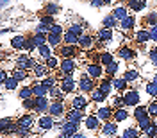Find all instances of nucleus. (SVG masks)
<instances>
[{"label":"nucleus","mask_w":157,"mask_h":138,"mask_svg":"<svg viewBox=\"0 0 157 138\" xmlns=\"http://www.w3.org/2000/svg\"><path fill=\"white\" fill-rule=\"evenodd\" d=\"M86 74H88L89 77H93V79H100L104 74H105V70L102 68L100 63H88V67H86Z\"/></svg>","instance_id":"nucleus-1"},{"label":"nucleus","mask_w":157,"mask_h":138,"mask_svg":"<svg viewBox=\"0 0 157 138\" xmlns=\"http://www.w3.org/2000/svg\"><path fill=\"white\" fill-rule=\"evenodd\" d=\"M139 93H137V90H127V91H123V102H125V106H137L139 104Z\"/></svg>","instance_id":"nucleus-2"},{"label":"nucleus","mask_w":157,"mask_h":138,"mask_svg":"<svg viewBox=\"0 0 157 138\" xmlns=\"http://www.w3.org/2000/svg\"><path fill=\"white\" fill-rule=\"evenodd\" d=\"M78 88L82 90L84 93H91V91L95 90L93 77H89L88 74H86V75H82V77H80V81H78Z\"/></svg>","instance_id":"nucleus-3"},{"label":"nucleus","mask_w":157,"mask_h":138,"mask_svg":"<svg viewBox=\"0 0 157 138\" xmlns=\"http://www.w3.org/2000/svg\"><path fill=\"white\" fill-rule=\"evenodd\" d=\"M48 113L52 115L54 118H61L64 115V104H63V100H56V102H52L48 108Z\"/></svg>","instance_id":"nucleus-4"},{"label":"nucleus","mask_w":157,"mask_h":138,"mask_svg":"<svg viewBox=\"0 0 157 138\" xmlns=\"http://www.w3.org/2000/svg\"><path fill=\"white\" fill-rule=\"evenodd\" d=\"M77 47L75 45H63L59 49V56H63V59H73L77 56Z\"/></svg>","instance_id":"nucleus-5"},{"label":"nucleus","mask_w":157,"mask_h":138,"mask_svg":"<svg viewBox=\"0 0 157 138\" xmlns=\"http://www.w3.org/2000/svg\"><path fill=\"white\" fill-rule=\"evenodd\" d=\"M61 133H64V135H68V136H73V135L78 133V124L70 122V120H64L63 126H61Z\"/></svg>","instance_id":"nucleus-6"},{"label":"nucleus","mask_w":157,"mask_h":138,"mask_svg":"<svg viewBox=\"0 0 157 138\" xmlns=\"http://www.w3.org/2000/svg\"><path fill=\"white\" fill-rule=\"evenodd\" d=\"M38 126H39V131H50V129L54 128V117H52V115H43V117H39Z\"/></svg>","instance_id":"nucleus-7"},{"label":"nucleus","mask_w":157,"mask_h":138,"mask_svg":"<svg viewBox=\"0 0 157 138\" xmlns=\"http://www.w3.org/2000/svg\"><path fill=\"white\" fill-rule=\"evenodd\" d=\"M59 68H61V74L63 75H71L75 72V61L73 59H63Z\"/></svg>","instance_id":"nucleus-8"},{"label":"nucleus","mask_w":157,"mask_h":138,"mask_svg":"<svg viewBox=\"0 0 157 138\" xmlns=\"http://www.w3.org/2000/svg\"><path fill=\"white\" fill-rule=\"evenodd\" d=\"M66 120H70V122H75V124H80V122L84 120V113H82V109L71 108L68 113H66Z\"/></svg>","instance_id":"nucleus-9"},{"label":"nucleus","mask_w":157,"mask_h":138,"mask_svg":"<svg viewBox=\"0 0 157 138\" xmlns=\"http://www.w3.org/2000/svg\"><path fill=\"white\" fill-rule=\"evenodd\" d=\"M118 56L121 59H125V61H134L137 56V52L134 49H130V47H121V49L118 50Z\"/></svg>","instance_id":"nucleus-10"},{"label":"nucleus","mask_w":157,"mask_h":138,"mask_svg":"<svg viewBox=\"0 0 157 138\" xmlns=\"http://www.w3.org/2000/svg\"><path fill=\"white\" fill-rule=\"evenodd\" d=\"M116 131H118L116 122H111V120L104 122V126H102V135H105V136H114Z\"/></svg>","instance_id":"nucleus-11"},{"label":"nucleus","mask_w":157,"mask_h":138,"mask_svg":"<svg viewBox=\"0 0 157 138\" xmlns=\"http://www.w3.org/2000/svg\"><path fill=\"white\" fill-rule=\"evenodd\" d=\"M100 118L97 117V115H88V117L84 118V126L88 129H91V131H95V129H98L100 128Z\"/></svg>","instance_id":"nucleus-12"},{"label":"nucleus","mask_w":157,"mask_h":138,"mask_svg":"<svg viewBox=\"0 0 157 138\" xmlns=\"http://www.w3.org/2000/svg\"><path fill=\"white\" fill-rule=\"evenodd\" d=\"M61 90L64 93H70V91L75 90V81L71 79V75H64L63 77V81H61Z\"/></svg>","instance_id":"nucleus-13"},{"label":"nucleus","mask_w":157,"mask_h":138,"mask_svg":"<svg viewBox=\"0 0 157 138\" xmlns=\"http://www.w3.org/2000/svg\"><path fill=\"white\" fill-rule=\"evenodd\" d=\"M48 72H50V68L47 67V65H41V63H38V65L32 68L34 77H38V79H45L47 75H48Z\"/></svg>","instance_id":"nucleus-14"},{"label":"nucleus","mask_w":157,"mask_h":138,"mask_svg":"<svg viewBox=\"0 0 157 138\" xmlns=\"http://www.w3.org/2000/svg\"><path fill=\"white\" fill-rule=\"evenodd\" d=\"M93 45H95V39L91 38L89 34H84V36L78 38V47H80L82 50H89Z\"/></svg>","instance_id":"nucleus-15"},{"label":"nucleus","mask_w":157,"mask_h":138,"mask_svg":"<svg viewBox=\"0 0 157 138\" xmlns=\"http://www.w3.org/2000/svg\"><path fill=\"white\" fill-rule=\"evenodd\" d=\"M113 113H114V111H113V108H107V106H105V108H100V109H97V111H95V115H97L102 122H107L109 118L113 117Z\"/></svg>","instance_id":"nucleus-16"},{"label":"nucleus","mask_w":157,"mask_h":138,"mask_svg":"<svg viewBox=\"0 0 157 138\" xmlns=\"http://www.w3.org/2000/svg\"><path fill=\"white\" fill-rule=\"evenodd\" d=\"M88 106V99L84 97V95H77V97L71 99V108L75 109H82L84 111V108Z\"/></svg>","instance_id":"nucleus-17"},{"label":"nucleus","mask_w":157,"mask_h":138,"mask_svg":"<svg viewBox=\"0 0 157 138\" xmlns=\"http://www.w3.org/2000/svg\"><path fill=\"white\" fill-rule=\"evenodd\" d=\"M152 124H154V118L152 117H145V118H141V120H137V128L143 133H147L148 129L152 128Z\"/></svg>","instance_id":"nucleus-18"},{"label":"nucleus","mask_w":157,"mask_h":138,"mask_svg":"<svg viewBox=\"0 0 157 138\" xmlns=\"http://www.w3.org/2000/svg\"><path fill=\"white\" fill-rule=\"evenodd\" d=\"M50 104H48V99L45 97H36V109L34 111H38V113H43L45 109H48Z\"/></svg>","instance_id":"nucleus-19"},{"label":"nucleus","mask_w":157,"mask_h":138,"mask_svg":"<svg viewBox=\"0 0 157 138\" xmlns=\"http://www.w3.org/2000/svg\"><path fill=\"white\" fill-rule=\"evenodd\" d=\"M113 14L116 16V20H125L128 18L130 14H128V7H125V6H120V7H116V9L113 11Z\"/></svg>","instance_id":"nucleus-20"},{"label":"nucleus","mask_w":157,"mask_h":138,"mask_svg":"<svg viewBox=\"0 0 157 138\" xmlns=\"http://www.w3.org/2000/svg\"><path fill=\"white\" fill-rule=\"evenodd\" d=\"M145 117H150L148 115V106H139L137 104L136 109H134V118L136 120H141V118H145Z\"/></svg>","instance_id":"nucleus-21"},{"label":"nucleus","mask_w":157,"mask_h":138,"mask_svg":"<svg viewBox=\"0 0 157 138\" xmlns=\"http://www.w3.org/2000/svg\"><path fill=\"white\" fill-rule=\"evenodd\" d=\"M113 36H114V34H113V29H105V27H104V29L98 30V39L104 41V43H105V41H111Z\"/></svg>","instance_id":"nucleus-22"},{"label":"nucleus","mask_w":157,"mask_h":138,"mask_svg":"<svg viewBox=\"0 0 157 138\" xmlns=\"http://www.w3.org/2000/svg\"><path fill=\"white\" fill-rule=\"evenodd\" d=\"M150 30L147 29H141V30H137L136 32V41L137 43H147V41H150Z\"/></svg>","instance_id":"nucleus-23"},{"label":"nucleus","mask_w":157,"mask_h":138,"mask_svg":"<svg viewBox=\"0 0 157 138\" xmlns=\"http://www.w3.org/2000/svg\"><path fill=\"white\" fill-rule=\"evenodd\" d=\"M134 25H136V18H134V16H128V18L121 20V23H120L121 30H132Z\"/></svg>","instance_id":"nucleus-24"},{"label":"nucleus","mask_w":157,"mask_h":138,"mask_svg":"<svg viewBox=\"0 0 157 138\" xmlns=\"http://www.w3.org/2000/svg\"><path fill=\"white\" fill-rule=\"evenodd\" d=\"M113 117H114V122H123V120H127L128 111L125 108H118L116 111L113 113Z\"/></svg>","instance_id":"nucleus-25"},{"label":"nucleus","mask_w":157,"mask_h":138,"mask_svg":"<svg viewBox=\"0 0 157 138\" xmlns=\"http://www.w3.org/2000/svg\"><path fill=\"white\" fill-rule=\"evenodd\" d=\"M98 90H102L105 95H109L113 91V79H104L100 84H98Z\"/></svg>","instance_id":"nucleus-26"},{"label":"nucleus","mask_w":157,"mask_h":138,"mask_svg":"<svg viewBox=\"0 0 157 138\" xmlns=\"http://www.w3.org/2000/svg\"><path fill=\"white\" fill-rule=\"evenodd\" d=\"M128 2V9L132 11H141L147 6V0H127Z\"/></svg>","instance_id":"nucleus-27"},{"label":"nucleus","mask_w":157,"mask_h":138,"mask_svg":"<svg viewBox=\"0 0 157 138\" xmlns=\"http://www.w3.org/2000/svg\"><path fill=\"white\" fill-rule=\"evenodd\" d=\"M63 41H64V45H78V36L73 34V32H70V30H66Z\"/></svg>","instance_id":"nucleus-28"},{"label":"nucleus","mask_w":157,"mask_h":138,"mask_svg":"<svg viewBox=\"0 0 157 138\" xmlns=\"http://www.w3.org/2000/svg\"><path fill=\"white\" fill-rule=\"evenodd\" d=\"M25 39L27 38H23V36H14V38L11 39V47L13 49H25Z\"/></svg>","instance_id":"nucleus-29"},{"label":"nucleus","mask_w":157,"mask_h":138,"mask_svg":"<svg viewBox=\"0 0 157 138\" xmlns=\"http://www.w3.org/2000/svg\"><path fill=\"white\" fill-rule=\"evenodd\" d=\"M32 91H34V97H45L50 90L45 88V86L39 83V84H34V86H32Z\"/></svg>","instance_id":"nucleus-30"},{"label":"nucleus","mask_w":157,"mask_h":138,"mask_svg":"<svg viewBox=\"0 0 157 138\" xmlns=\"http://www.w3.org/2000/svg\"><path fill=\"white\" fill-rule=\"evenodd\" d=\"M113 86L120 91H127V86H128V81L127 79H113Z\"/></svg>","instance_id":"nucleus-31"},{"label":"nucleus","mask_w":157,"mask_h":138,"mask_svg":"<svg viewBox=\"0 0 157 138\" xmlns=\"http://www.w3.org/2000/svg\"><path fill=\"white\" fill-rule=\"evenodd\" d=\"M105 97H107V95H105L102 90L95 88L93 91H91V100H93V102H104V100H105Z\"/></svg>","instance_id":"nucleus-32"},{"label":"nucleus","mask_w":157,"mask_h":138,"mask_svg":"<svg viewBox=\"0 0 157 138\" xmlns=\"http://www.w3.org/2000/svg\"><path fill=\"white\" fill-rule=\"evenodd\" d=\"M16 124H18V126H21V128H30V126H32V115H30V113H27V115L20 117Z\"/></svg>","instance_id":"nucleus-33"},{"label":"nucleus","mask_w":157,"mask_h":138,"mask_svg":"<svg viewBox=\"0 0 157 138\" xmlns=\"http://www.w3.org/2000/svg\"><path fill=\"white\" fill-rule=\"evenodd\" d=\"M137 77H139V72H137L136 68H128V70H125V74H123V79H127L128 83L136 81Z\"/></svg>","instance_id":"nucleus-34"},{"label":"nucleus","mask_w":157,"mask_h":138,"mask_svg":"<svg viewBox=\"0 0 157 138\" xmlns=\"http://www.w3.org/2000/svg\"><path fill=\"white\" fill-rule=\"evenodd\" d=\"M32 39H34L36 47H41V45H47V43H48L47 34H34V36H32Z\"/></svg>","instance_id":"nucleus-35"},{"label":"nucleus","mask_w":157,"mask_h":138,"mask_svg":"<svg viewBox=\"0 0 157 138\" xmlns=\"http://www.w3.org/2000/svg\"><path fill=\"white\" fill-rule=\"evenodd\" d=\"M121 138H139V129L136 128H127L123 131V136Z\"/></svg>","instance_id":"nucleus-36"},{"label":"nucleus","mask_w":157,"mask_h":138,"mask_svg":"<svg viewBox=\"0 0 157 138\" xmlns=\"http://www.w3.org/2000/svg\"><path fill=\"white\" fill-rule=\"evenodd\" d=\"M114 25H116V16L114 14H109V16L104 18V27L105 29H113Z\"/></svg>","instance_id":"nucleus-37"},{"label":"nucleus","mask_w":157,"mask_h":138,"mask_svg":"<svg viewBox=\"0 0 157 138\" xmlns=\"http://www.w3.org/2000/svg\"><path fill=\"white\" fill-rule=\"evenodd\" d=\"M113 61H114V59H113V54H109V52H102V54H100V65H105V67H107Z\"/></svg>","instance_id":"nucleus-38"},{"label":"nucleus","mask_w":157,"mask_h":138,"mask_svg":"<svg viewBox=\"0 0 157 138\" xmlns=\"http://www.w3.org/2000/svg\"><path fill=\"white\" fill-rule=\"evenodd\" d=\"M30 97H34V91H32V88L25 86V88L20 90V99H21V100H25V99H30Z\"/></svg>","instance_id":"nucleus-39"},{"label":"nucleus","mask_w":157,"mask_h":138,"mask_svg":"<svg viewBox=\"0 0 157 138\" xmlns=\"http://www.w3.org/2000/svg\"><path fill=\"white\" fill-rule=\"evenodd\" d=\"M47 38H48V43L52 45V47H59V43H61V36H59V34H52V32H48Z\"/></svg>","instance_id":"nucleus-40"},{"label":"nucleus","mask_w":157,"mask_h":138,"mask_svg":"<svg viewBox=\"0 0 157 138\" xmlns=\"http://www.w3.org/2000/svg\"><path fill=\"white\" fill-rule=\"evenodd\" d=\"M16 86H18V79L13 77V75H11L6 83H4V88H6V90H14Z\"/></svg>","instance_id":"nucleus-41"},{"label":"nucleus","mask_w":157,"mask_h":138,"mask_svg":"<svg viewBox=\"0 0 157 138\" xmlns=\"http://www.w3.org/2000/svg\"><path fill=\"white\" fill-rule=\"evenodd\" d=\"M38 52H39V56H41V58H45V59H48L50 56H52L48 45H41V47H38Z\"/></svg>","instance_id":"nucleus-42"},{"label":"nucleus","mask_w":157,"mask_h":138,"mask_svg":"<svg viewBox=\"0 0 157 138\" xmlns=\"http://www.w3.org/2000/svg\"><path fill=\"white\" fill-rule=\"evenodd\" d=\"M45 65H47L50 70H54V68H57V67H61L59 59H57V58H54V56H50V58L47 59V63H45Z\"/></svg>","instance_id":"nucleus-43"},{"label":"nucleus","mask_w":157,"mask_h":138,"mask_svg":"<svg viewBox=\"0 0 157 138\" xmlns=\"http://www.w3.org/2000/svg\"><path fill=\"white\" fill-rule=\"evenodd\" d=\"M116 72H118V63H116V61H113L111 65H107V67H105V74H107L109 77H113Z\"/></svg>","instance_id":"nucleus-44"},{"label":"nucleus","mask_w":157,"mask_h":138,"mask_svg":"<svg viewBox=\"0 0 157 138\" xmlns=\"http://www.w3.org/2000/svg\"><path fill=\"white\" fill-rule=\"evenodd\" d=\"M147 93L150 97H157V84L152 81V83H147Z\"/></svg>","instance_id":"nucleus-45"},{"label":"nucleus","mask_w":157,"mask_h":138,"mask_svg":"<svg viewBox=\"0 0 157 138\" xmlns=\"http://www.w3.org/2000/svg\"><path fill=\"white\" fill-rule=\"evenodd\" d=\"M70 32H73V34H77L78 38L80 36H84V27H80V25H77V23H73V25H70Z\"/></svg>","instance_id":"nucleus-46"},{"label":"nucleus","mask_w":157,"mask_h":138,"mask_svg":"<svg viewBox=\"0 0 157 138\" xmlns=\"http://www.w3.org/2000/svg\"><path fill=\"white\" fill-rule=\"evenodd\" d=\"M148 115L152 118H157V100H152L148 104Z\"/></svg>","instance_id":"nucleus-47"},{"label":"nucleus","mask_w":157,"mask_h":138,"mask_svg":"<svg viewBox=\"0 0 157 138\" xmlns=\"http://www.w3.org/2000/svg\"><path fill=\"white\" fill-rule=\"evenodd\" d=\"M23 108L25 109H36V97H30L23 100Z\"/></svg>","instance_id":"nucleus-48"},{"label":"nucleus","mask_w":157,"mask_h":138,"mask_svg":"<svg viewBox=\"0 0 157 138\" xmlns=\"http://www.w3.org/2000/svg\"><path fill=\"white\" fill-rule=\"evenodd\" d=\"M57 11H59V7L56 6V4H48V6L45 7V11H43V13H45V14H48V16H54Z\"/></svg>","instance_id":"nucleus-49"},{"label":"nucleus","mask_w":157,"mask_h":138,"mask_svg":"<svg viewBox=\"0 0 157 138\" xmlns=\"http://www.w3.org/2000/svg\"><path fill=\"white\" fill-rule=\"evenodd\" d=\"M13 77H16L18 81H23V79H27V72H25V70L16 68L14 72H13Z\"/></svg>","instance_id":"nucleus-50"},{"label":"nucleus","mask_w":157,"mask_h":138,"mask_svg":"<svg viewBox=\"0 0 157 138\" xmlns=\"http://www.w3.org/2000/svg\"><path fill=\"white\" fill-rule=\"evenodd\" d=\"M148 138H157V124H155V120H154V124H152V128L148 129L147 133H145Z\"/></svg>","instance_id":"nucleus-51"},{"label":"nucleus","mask_w":157,"mask_h":138,"mask_svg":"<svg viewBox=\"0 0 157 138\" xmlns=\"http://www.w3.org/2000/svg\"><path fill=\"white\" fill-rule=\"evenodd\" d=\"M145 22H147L148 25H152V27H154V25L157 23V13H155V11H154V13H150V14L147 16V20H145Z\"/></svg>","instance_id":"nucleus-52"},{"label":"nucleus","mask_w":157,"mask_h":138,"mask_svg":"<svg viewBox=\"0 0 157 138\" xmlns=\"http://www.w3.org/2000/svg\"><path fill=\"white\" fill-rule=\"evenodd\" d=\"M41 84H43V86H45V88H54V86H56V79L54 77H48V79H43V81H41Z\"/></svg>","instance_id":"nucleus-53"},{"label":"nucleus","mask_w":157,"mask_h":138,"mask_svg":"<svg viewBox=\"0 0 157 138\" xmlns=\"http://www.w3.org/2000/svg\"><path fill=\"white\" fill-rule=\"evenodd\" d=\"M39 23H45V25H54V18L48 16V14H45V16H41V22Z\"/></svg>","instance_id":"nucleus-54"},{"label":"nucleus","mask_w":157,"mask_h":138,"mask_svg":"<svg viewBox=\"0 0 157 138\" xmlns=\"http://www.w3.org/2000/svg\"><path fill=\"white\" fill-rule=\"evenodd\" d=\"M148 58H150V61H152L154 65H157V49L150 50V52H148Z\"/></svg>","instance_id":"nucleus-55"},{"label":"nucleus","mask_w":157,"mask_h":138,"mask_svg":"<svg viewBox=\"0 0 157 138\" xmlns=\"http://www.w3.org/2000/svg\"><path fill=\"white\" fill-rule=\"evenodd\" d=\"M50 32H52V34H59V36H61V32H63V27L54 23V25H50Z\"/></svg>","instance_id":"nucleus-56"},{"label":"nucleus","mask_w":157,"mask_h":138,"mask_svg":"<svg viewBox=\"0 0 157 138\" xmlns=\"http://www.w3.org/2000/svg\"><path fill=\"white\" fill-rule=\"evenodd\" d=\"M150 38L155 39V41H157V25H154V27L150 29Z\"/></svg>","instance_id":"nucleus-57"},{"label":"nucleus","mask_w":157,"mask_h":138,"mask_svg":"<svg viewBox=\"0 0 157 138\" xmlns=\"http://www.w3.org/2000/svg\"><path fill=\"white\" fill-rule=\"evenodd\" d=\"M7 72H6V70H2V74H0V83H2V84H4V83H6V81H7Z\"/></svg>","instance_id":"nucleus-58"},{"label":"nucleus","mask_w":157,"mask_h":138,"mask_svg":"<svg viewBox=\"0 0 157 138\" xmlns=\"http://www.w3.org/2000/svg\"><path fill=\"white\" fill-rule=\"evenodd\" d=\"M91 6H93V7H102L104 2H102V0H91Z\"/></svg>","instance_id":"nucleus-59"},{"label":"nucleus","mask_w":157,"mask_h":138,"mask_svg":"<svg viewBox=\"0 0 157 138\" xmlns=\"http://www.w3.org/2000/svg\"><path fill=\"white\" fill-rule=\"evenodd\" d=\"M71 138H86V136H84V135H80V133H77V135H73Z\"/></svg>","instance_id":"nucleus-60"},{"label":"nucleus","mask_w":157,"mask_h":138,"mask_svg":"<svg viewBox=\"0 0 157 138\" xmlns=\"http://www.w3.org/2000/svg\"><path fill=\"white\" fill-rule=\"evenodd\" d=\"M104 2V6H107V4H113V0H102Z\"/></svg>","instance_id":"nucleus-61"},{"label":"nucleus","mask_w":157,"mask_h":138,"mask_svg":"<svg viewBox=\"0 0 157 138\" xmlns=\"http://www.w3.org/2000/svg\"><path fill=\"white\" fill-rule=\"evenodd\" d=\"M154 83H155V84H157V74H155V75H154Z\"/></svg>","instance_id":"nucleus-62"}]
</instances>
